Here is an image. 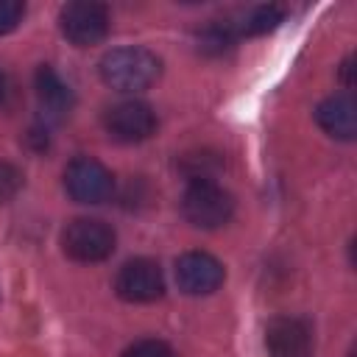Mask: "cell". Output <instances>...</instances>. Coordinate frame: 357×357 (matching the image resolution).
Instances as JSON below:
<instances>
[{
  "instance_id": "obj_1",
  "label": "cell",
  "mask_w": 357,
  "mask_h": 357,
  "mask_svg": "<svg viewBox=\"0 0 357 357\" xmlns=\"http://www.w3.org/2000/svg\"><path fill=\"white\" fill-rule=\"evenodd\" d=\"M162 73V61L148 47H114L100 59V78L117 92H142Z\"/></svg>"
},
{
  "instance_id": "obj_2",
  "label": "cell",
  "mask_w": 357,
  "mask_h": 357,
  "mask_svg": "<svg viewBox=\"0 0 357 357\" xmlns=\"http://www.w3.org/2000/svg\"><path fill=\"white\" fill-rule=\"evenodd\" d=\"M181 212L198 229H220L234 215V198L218 181H190L181 195Z\"/></svg>"
},
{
  "instance_id": "obj_3",
  "label": "cell",
  "mask_w": 357,
  "mask_h": 357,
  "mask_svg": "<svg viewBox=\"0 0 357 357\" xmlns=\"http://www.w3.org/2000/svg\"><path fill=\"white\" fill-rule=\"evenodd\" d=\"M114 229L98 218H75L61 231V248L75 262H103L114 251Z\"/></svg>"
},
{
  "instance_id": "obj_4",
  "label": "cell",
  "mask_w": 357,
  "mask_h": 357,
  "mask_svg": "<svg viewBox=\"0 0 357 357\" xmlns=\"http://www.w3.org/2000/svg\"><path fill=\"white\" fill-rule=\"evenodd\" d=\"M59 28L64 33L67 42L78 45V47H89L106 39L109 33V11L100 3H67L59 14Z\"/></svg>"
},
{
  "instance_id": "obj_5",
  "label": "cell",
  "mask_w": 357,
  "mask_h": 357,
  "mask_svg": "<svg viewBox=\"0 0 357 357\" xmlns=\"http://www.w3.org/2000/svg\"><path fill=\"white\" fill-rule=\"evenodd\" d=\"M114 178L103 162L92 156H75L64 170V190L78 204H100L112 195Z\"/></svg>"
},
{
  "instance_id": "obj_6",
  "label": "cell",
  "mask_w": 357,
  "mask_h": 357,
  "mask_svg": "<svg viewBox=\"0 0 357 357\" xmlns=\"http://www.w3.org/2000/svg\"><path fill=\"white\" fill-rule=\"evenodd\" d=\"M114 290L123 301H131V304H148V301L162 298L165 276H162L159 262L148 257L128 259L114 276Z\"/></svg>"
},
{
  "instance_id": "obj_7",
  "label": "cell",
  "mask_w": 357,
  "mask_h": 357,
  "mask_svg": "<svg viewBox=\"0 0 357 357\" xmlns=\"http://www.w3.org/2000/svg\"><path fill=\"white\" fill-rule=\"evenodd\" d=\"M103 126L112 139L134 145L148 139L156 131V114L142 100H120L103 114Z\"/></svg>"
},
{
  "instance_id": "obj_8",
  "label": "cell",
  "mask_w": 357,
  "mask_h": 357,
  "mask_svg": "<svg viewBox=\"0 0 357 357\" xmlns=\"http://www.w3.org/2000/svg\"><path fill=\"white\" fill-rule=\"evenodd\" d=\"M226 279L220 259L206 251H187L176 259V282L187 296H209Z\"/></svg>"
},
{
  "instance_id": "obj_9",
  "label": "cell",
  "mask_w": 357,
  "mask_h": 357,
  "mask_svg": "<svg viewBox=\"0 0 357 357\" xmlns=\"http://www.w3.org/2000/svg\"><path fill=\"white\" fill-rule=\"evenodd\" d=\"M265 349L271 357H312V329L304 318L279 315L265 326Z\"/></svg>"
},
{
  "instance_id": "obj_10",
  "label": "cell",
  "mask_w": 357,
  "mask_h": 357,
  "mask_svg": "<svg viewBox=\"0 0 357 357\" xmlns=\"http://www.w3.org/2000/svg\"><path fill=\"white\" fill-rule=\"evenodd\" d=\"M318 126L335 139H354L357 134V103L351 95H332L315 109Z\"/></svg>"
},
{
  "instance_id": "obj_11",
  "label": "cell",
  "mask_w": 357,
  "mask_h": 357,
  "mask_svg": "<svg viewBox=\"0 0 357 357\" xmlns=\"http://www.w3.org/2000/svg\"><path fill=\"white\" fill-rule=\"evenodd\" d=\"M36 98H39V106L47 117L53 120H61L64 114H70L73 109V89L59 78V73L47 64H42L36 70Z\"/></svg>"
},
{
  "instance_id": "obj_12",
  "label": "cell",
  "mask_w": 357,
  "mask_h": 357,
  "mask_svg": "<svg viewBox=\"0 0 357 357\" xmlns=\"http://www.w3.org/2000/svg\"><path fill=\"white\" fill-rule=\"evenodd\" d=\"M282 17L284 14L279 6H257L248 14H243L240 22H231V28L237 36H262V33H271L273 28H279Z\"/></svg>"
},
{
  "instance_id": "obj_13",
  "label": "cell",
  "mask_w": 357,
  "mask_h": 357,
  "mask_svg": "<svg viewBox=\"0 0 357 357\" xmlns=\"http://www.w3.org/2000/svg\"><path fill=\"white\" fill-rule=\"evenodd\" d=\"M181 167L190 181H215V173L220 170V159H218V153L198 151V153H187Z\"/></svg>"
},
{
  "instance_id": "obj_14",
  "label": "cell",
  "mask_w": 357,
  "mask_h": 357,
  "mask_svg": "<svg viewBox=\"0 0 357 357\" xmlns=\"http://www.w3.org/2000/svg\"><path fill=\"white\" fill-rule=\"evenodd\" d=\"M237 39L231 22H212L198 33V47L206 53H223L226 47H231V42Z\"/></svg>"
},
{
  "instance_id": "obj_15",
  "label": "cell",
  "mask_w": 357,
  "mask_h": 357,
  "mask_svg": "<svg viewBox=\"0 0 357 357\" xmlns=\"http://www.w3.org/2000/svg\"><path fill=\"white\" fill-rule=\"evenodd\" d=\"M120 357H176V351L165 343V340H156V337H145V340H137L131 343Z\"/></svg>"
},
{
  "instance_id": "obj_16",
  "label": "cell",
  "mask_w": 357,
  "mask_h": 357,
  "mask_svg": "<svg viewBox=\"0 0 357 357\" xmlns=\"http://www.w3.org/2000/svg\"><path fill=\"white\" fill-rule=\"evenodd\" d=\"M22 170L11 162H0V204L11 201L22 187Z\"/></svg>"
},
{
  "instance_id": "obj_17",
  "label": "cell",
  "mask_w": 357,
  "mask_h": 357,
  "mask_svg": "<svg viewBox=\"0 0 357 357\" xmlns=\"http://www.w3.org/2000/svg\"><path fill=\"white\" fill-rule=\"evenodd\" d=\"M25 17V6L20 0H0V36L11 33Z\"/></svg>"
},
{
  "instance_id": "obj_18",
  "label": "cell",
  "mask_w": 357,
  "mask_h": 357,
  "mask_svg": "<svg viewBox=\"0 0 357 357\" xmlns=\"http://www.w3.org/2000/svg\"><path fill=\"white\" fill-rule=\"evenodd\" d=\"M0 92H3V84H0Z\"/></svg>"
}]
</instances>
